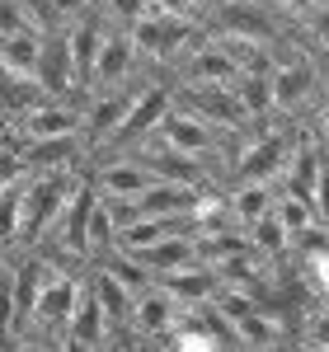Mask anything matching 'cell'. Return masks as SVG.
I'll list each match as a JSON object with an SVG mask.
<instances>
[{
    "label": "cell",
    "instance_id": "37",
    "mask_svg": "<svg viewBox=\"0 0 329 352\" xmlns=\"http://www.w3.org/2000/svg\"><path fill=\"white\" fill-rule=\"evenodd\" d=\"M189 5H202V0H189Z\"/></svg>",
    "mask_w": 329,
    "mask_h": 352
},
{
    "label": "cell",
    "instance_id": "13",
    "mask_svg": "<svg viewBox=\"0 0 329 352\" xmlns=\"http://www.w3.org/2000/svg\"><path fill=\"white\" fill-rule=\"evenodd\" d=\"M89 184H94L99 197H141V192L151 188V184H160V179H156L137 155H123V160L99 164V169L89 174Z\"/></svg>",
    "mask_w": 329,
    "mask_h": 352
},
{
    "label": "cell",
    "instance_id": "22",
    "mask_svg": "<svg viewBox=\"0 0 329 352\" xmlns=\"http://www.w3.org/2000/svg\"><path fill=\"white\" fill-rule=\"evenodd\" d=\"M85 287L94 292V300H99V310H104V320H109L113 333H123L127 329V320H132V292L113 277V272L94 268L89 277H85Z\"/></svg>",
    "mask_w": 329,
    "mask_h": 352
},
{
    "label": "cell",
    "instance_id": "9",
    "mask_svg": "<svg viewBox=\"0 0 329 352\" xmlns=\"http://www.w3.org/2000/svg\"><path fill=\"white\" fill-rule=\"evenodd\" d=\"M132 66H137V47H132V38H127V28H113L104 33V47H99V61H94V76H89V89L85 94H109L118 85L132 76Z\"/></svg>",
    "mask_w": 329,
    "mask_h": 352
},
{
    "label": "cell",
    "instance_id": "12",
    "mask_svg": "<svg viewBox=\"0 0 329 352\" xmlns=\"http://www.w3.org/2000/svg\"><path fill=\"white\" fill-rule=\"evenodd\" d=\"M174 324H179V305H174V296L164 287L151 282L146 292L132 296V320H127V329H137L141 338H169Z\"/></svg>",
    "mask_w": 329,
    "mask_h": 352
},
{
    "label": "cell",
    "instance_id": "29",
    "mask_svg": "<svg viewBox=\"0 0 329 352\" xmlns=\"http://www.w3.org/2000/svg\"><path fill=\"white\" fill-rule=\"evenodd\" d=\"M24 28H38V24H33V14H28V5H24V0H0V38L24 33Z\"/></svg>",
    "mask_w": 329,
    "mask_h": 352
},
{
    "label": "cell",
    "instance_id": "10",
    "mask_svg": "<svg viewBox=\"0 0 329 352\" xmlns=\"http://www.w3.org/2000/svg\"><path fill=\"white\" fill-rule=\"evenodd\" d=\"M104 33H109V19H99L94 10L81 14L76 24L66 28V52H71V71H76V94L89 89L94 61H99V47H104Z\"/></svg>",
    "mask_w": 329,
    "mask_h": 352
},
{
    "label": "cell",
    "instance_id": "20",
    "mask_svg": "<svg viewBox=\"0 0 329 352\" xmlns=\"http://www.w3.org/2000/svg\"><path fill=\"white\" fill-rule=\"evenodd\" d=\"M156 287H164V292L174 296V305H207V300L221 292V277L212 268H202V263H193V268L156 277Z\"/></svg>",
    "mask_w": 329,
    "mask_h": 352
},
{
    "label": "cell",
    "instance_id": "33",
    "mask_svg": "<svg viewBox=\"0 0 329 352\" xmlns=\"http://www.w3.org/2000/svg\"><path fill=\"white\" fill-rule=\"evenodd\" d=\"M310 282H315V292L329 296V249L325 254H310Z\"/></svg>",
    "mask_w": 329,
    "mask_h": 352
},
{
    "label": "cell",
    "instance_id": "6",
    "mask_svg": "<svg viewBox=\"0 0 329 352\" xmlns=\"http://www.w3.org/2000/svg\"><path fill=\"white\" fill-rule=\"evenodd\" d=\"M33 85L52 104H61L66 94H76V71H71V52H66V28H47L43 33V52H38V76H33Z\"/></svg>",
    "mask_w": 329,
    "mask_h": 352
},
{
    "label": "cell",
    "instance_id": "36",
    "mask_svg": "<svg viewBox=\"0 0 329 352\" xmlns=\"http://www.w3.org/2000/svg\"><path fill=\"white\" fill-rule=\"evenodd\" d=\"M320 122H325V136H329V109H325V113H320Z\"/></svg>",
    "mask_w": 329,
    "mask_h": 352
},
{
    "label": "cell",
    "instance_id": "2",
    "mask_svg": "<svg viewBox=\"0 0 329 352\" xmlns=\"http://www.w3.org/2000/svg\"><path fill=\"white\" fill-rule=\"evenodd\" d=\"M81 287H85V277L81 272H56L52 282L43 287V296L33 300V310H28V320L24 329L33 333V338H47V343H56L61 333H66V324H71V310H76V300H81ZM19 329V333H24Z\"/></svg>",
    "mask_w": 329,
    "mask_h": 352
},
{
    "label": "cell",
    "instance_id": "23",
    "mask_svg": "<svg viewBox=\"0 0 329 352\" xmlns=\"http://www.w3.org/2000/svg\"><path fill=\"white\" fill-rule=\"evenodd\" d=\"M71 338H81V343H94V348H109V320H104V310H99V300L89 287H81V300H76V310H71V324H66Z\"/></svg>",
    "mask_w": 329,
    "mask_h": 352
},
{
    "label": "cell",
    "instance_id": "5",
    "mask_svg": "<svg viewBox=\"0 0 329 352\" xmlns=\"http://www.w3.org/2000/svg\"><path fill=\"white\" fill-rule=\"evenodd\" d=\"M164 113H169V89H160V85L141 89L137 104L127 109V118H123V127L104 141V151H132V155H137V146L156 136V127H160Z\"/></svg>",
    "mask_w": 329,
    "mask_h": 352
},
{
    "label": "cell",
    "instance_id": "7",
    "mask_svg": "<svg viewBox=\"0 0 329 352\" xmlns=\"http://www.w3.org/2000/svg\"><path fill=\"white\" fill-rule=\"evenodd\" d=\"M151 141H160V146L179 151V155L202 160V155H212V151H217V127H207L198 113H174V104H169V113L160 118V127H156Z\"/></svg>",
    "mask_w": 329,
    "mask_h": 352
},
{
    "label": "cell",
    "instance_id": "8",
    "mask_svg": "<svg viewBox=\"0 0 329 352\" xmlns=\"http://www.w3.org/2000/svg\"><path fill=\"white\" fill-rule=\"evenodd\" d=\"M137 94L141 89H109V94H99V99H89L81 109V136H85V146H104L118 127H123V118H127V109L137 104Z\"/></svg>",
    "mask_w": 329,
    "mask_h": 352
},
{
    "label": "cell",
    "instance_id": "11",
    "mask_svg": "<svg viewBox=\"0 0 329 352\" xmlns=\"http://www.w3.org/2000/svg\"><path fill=\"white\" fill-rule=\"evenodd\" d=\"M76 132H81V109L52 104V99H43L38 109L14 118V136L19 141H47V136H76Z\"/></svg>",
    "mask_w": 329,
    "mask_h": 352
},
{
    "label": "cell",
    "instance_id": "4",
    "mask_svg": "<svg viewBox=\"0 0 329 352\" xmlns=\"http://www.w3.org/2000/svg\"><path fill=\"white\" fill-rule=\"evenodd\" d=\"M292 146H297V132H259L245 151L235 155V169H231V174H235V188H240V184H268L273 174H282Z\"/></svg>",
    "mask_w": 329,
    "mask_h": 352
},
{
    "label": "cell",
    "instance_id": "15",
    "mask_svg": "<svg viewBox=\"0 0 329 352\" xmlns=\"http://www.w3.org/2000/svg\"><path fill=\"white\" fill-rule=\"evenodd\" d=\"M94 202H99L94 184L81 179V188L71 192V202L61 207V217H56V226H52L56 244H61L71 258H85V221H89V207H94Z\"/></svg>",
    "mask_w": 329,
    "mask_h": 352
},
{
    "label": "cell",
    "instance_id": "26",
    "mask_svg": "<svg viewBox=\"0 0 329 352\" xmlns=\"http://www.w3.org/2000/svg\"><path fill=\"white\" fill-rule=\"evenodd\" d=\"M19 217H24V179L0 188V249L19 244Z\"/></svg>",
    "mask_w": 329,
    "mask_h": 352
},
{
    "label": "cell",
    "instance_id": "34",
    "mask_svg": "<svg viewBox=\"0 0 329 352\" xmlns=\"http://www.w3.org/2000/svg\"><path fill=\"white\" fill-rule=\"evenodd\" d=\"M56 352H104V348H94V343H81V338L61 333V338H56Z\"/></svg>",
    "mask_w": 329,
    "mask_h": 352
},
{
    "label": "cell",
    "instance_id": "30",
    "mask_svg": "<svg viewBox=\"0 0 329 352\" xmlns=\"http://www.w3.org/2000/svg\"><path fill=\"white\" fill-rule=\"evenodd\" d=\"M0 338H14V272L0 268Z\"/></svg>",
    "mask_w": 329,
    "mask_h": 352
},
{
    "label": "cell",
    "instance_id": "32",
    "mask_svg": "<svg viewBox=\"0 0 329 352\" xmlns=\"http://www.w3.org/2000/svg\"><path fill=\"white\" fill-rule=\"evenodd\" d=\"M306 28H310V38H315L320 47H329V5H315V10L306 14Z\"/></svg>",
    "mask_w": 329,
    "mask_h": 352
},
{
    "label": "cell",
    "instance_id": "31",
    "mask_svg": "<svg viewBox=\"0 0 329 352\" xmlns=\"http://www.w3.org/2000/svg\"><path fill=\"white\" fill-rule=\"evenodd\" d=\"M104 14H109V24L132 28L141 14H146V0H104Z\"/></svg>",
    "mask_w": 329,
    "mask_h": 352
},
{
    "label": "cell",
    "instance_id": "3",
    "mask_svg": "<svg viewBox=\"0 0 329 352\" xmlns=\"http://www.w3.org/2000/svg\"><path fill=\"white\" fill-rule=\"evenodd\" d=\"M137 56H151V61H174V56L193 52V38H198V24L193 19H137L127 28Z\"/></svg>",
    "mask_w": 329,
    "mask_h": 352
},
{
    "label": "cell",
    "instance_id": "28",
    "mask_svg": "<svg viewBox=\"0 0 329 352\" xmlns=\"http://www.w3.org/2000/svg\"><path fill=\"white\" fill-rule=\"evenodd\" d=\"M245 235H249V249H254V254H268V258H273V254H282V249L292 244V240H287V230L277 226V217H273V212H268L264 221H254V226H249Z\"/></svg>",
    "mask_w": 329,
    "mask_h": 352
},
{
    "label": "cell",
    "instance_id": "25",
    "mask_svg": "<svg viewBox=\"0 0 329 352\" xmlns=\"http://www.w3.org/2000/svg\"><path fill=\"white\" fill-rule=\"evenodd\" d=\"M231 94H235V104L245 118H264V113H273V89H268V76H240V80L231 85Z\"/></svg>",
    "mask_w": 329,
    "mask_h": 352
},
{
    "label": "cell",
    "instance_id": "1",
    "mask_svg": "<svg viewBox=\"0 0 329 352\" xmlns=\"http://www.w3.org/2000/svg\"><path fill=\"white\" fill-rule=\"evenodd\" d=\"M81 169H61V174H24V217H19V240L38 244L52 235L61 207L71 202V192L81 188Z\"/></svg>",
    "mask_w": 329,
    "mask_h": 352
},
{
    "label": "cell",
    "instance_id": "27",
    "mask_svg": "<svg viewBox=\"0 0 329 352\" xmlns=\"http://www.w3.org/2000/svg\"><path fill=\"white\" fill-rule=\"evenodd\" d=\"M273 217H277V226L287 230V240H297L301 230H310V226H320V221H315V212H310L306 202H297V197H287V192H282V197L273 202Z\"/></svg>",
    "mask_w": 329,
    "mask_h": 352
},
{
    "label": "cell",
    "instance_id": "21",
    "mask_svg": "<svg viewBox=\"0 0 329 352\" xmlns=\"http://www.w3.org/2000/svg\"><path fill=\"white\" fill-rule=\"evenodd\" d=\"M184 80H189V85H217V89H231V85L240 80V66L221 52L217 43H207V47H193V52H189V61H184Z\"/></svg>",
    "mask_w": 329,
    "mask_h": 352
},
{
    "label": "cell",
    "instance_id": "14",
    "mask_svg": "<svg viewBox=\"0 0 329 352\" xmlns=\"http://www.w3.org/2000/svg\"><path fill=\"white\" fill-rule=\"evenodd\" d=\"M85 155V136H47V141H24V174H61L76 169Z\"/></svg>",
    "mask_w": 329,
    "mask_h": 352
},
{
    "label": "cell",
    "instance_id": "17",
    "mask_svg": "<svg viewBox=\"0 0 329 352\" xmlns=\"http://www.w3.org/2000/svg\"><path fill=\"white\" fill-rule=\"evenodd\" d=\"M38 52H43V33L38 28L0 38V76L5 80H19V85H33V76H38Z\"/></svg>",
    "mask_w": 329,
    "mask_h": 352
},
{
    "label": "cell",
    "instance_id": "39",
    "mask_svg": "<svg viewBox=\"0 0 329 352\" xmlns=\"http://www.w3.org/2000/svg\"><path fill=\"white\" fill-rule=\"evenodd\" d=\"M0 268H5V263H0Z\"/></svg>",
    "mask_w": 329,
    "mask_h": 352
},
{
    "label": "cell",
    "instance_id": "35",
    "mask_svg": "<svg viewBox=\"0 0 329 352\" xmlns=\"http://www.w3.org/2000/svg\"><path fill=\"white\" fill-rule=\"evenodd\" d=\"M282 5H292V10H297V14H310V10H315V5H320V0H282Z\"/></svg>",
    "mask_w": 329,
    "mask_h": 352
},
{
    "label": "cell",
    "instance_id": "16",
    "mask_svg": "<svg viewBox=\"0 0 329 352\" xmlns=\"http://www.w3.org/2000/svg\"><path fill=\"white\" fill-rule=\"evenodd\" d=\"M189 113H198V118H202L207 127H217V132H235V127L245 122L235 94H231V89H217V85H189Z\"/></svg>",
    "mask_w": 329,
    "mask_h": 352
},
{
    "label": "cell",
    "instance_id": "19",
    "mask_svg": "<svg viewBox=\"0 0 329 352\" xmlns=\"http://www.w3.org/2000/svg\"><path fill=\"white\" fill-rule=\"evenodd\" d=\"M315 61L310 56H292L287 66H273V76H268V89H273V109H297L306 94L315 89Z\"/></svg>",
    "mask_w": 329,
    "mask_h": 352
},
{
    "label": "cell",
    "instance_id": "38",
    "mask_svg": "<svg viewBox=\"0 0 329 352\" xmlns=\"http://www.w3.org/2000/svg\"><path fill=\"white\" fill-rule=\"evenodd\" d=\"M325 230H329V221H325Z\"/></svg>",
    "mask_w": 329,
    "mask_h": 352
},
{
    "label": "cell",
    "instance_id": "18",
    "mask_svg": "<svg viewBox=\"0 0 329 352\" xmlns=\"http://www.w3.org/2000/svg\"><path fill=\"white\" fill-rule=\"evenodd\" d=\"M123 258H132L137 268H146L151 282H156L164 272L193 268V263H198V240H193V235H174V240H160V244H151V249H141V254H123Z\"/></svg>",
    "mask_w": 329,
    "mask_h": 352
},
{
    "label": "cell",
    "instance_id": "24",
    "mask_svg": "<svg viewBox=\"0 0 329 352\" xmlns=\"http://www.w3.org/2000/svg\"><path fill=\"white\" fill-rule=\"evenodd\" d=\"M273 212V192H268V184H240V188L226 197V217L240 221V226H254V221H264Z\"/></svg>",
    "mask_w": 329,
    "mask_h": 352
}]
</instances>
